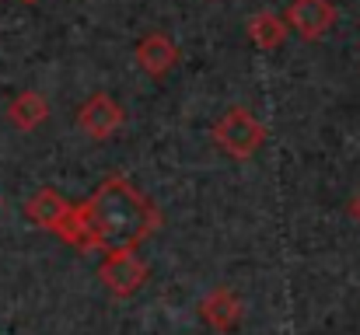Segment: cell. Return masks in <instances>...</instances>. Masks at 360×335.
<instances>
[{"mask_svg": "<svg viewBox=\"0 0 360 335\" xmlns=\"http://www.w3.org/2000/svg\"><path fill=\"white\" fill-rule=\"evenodd\" d=\"M81 214L88 221L95 251L105 248H136L140 241H147L158 227H161V214L158 206L122 175L105 178L91 199L81 203Z\"/></svg>", "mask_w": 360, "mask_h": 335, "instance_id": "1", "label": "cell"}, {"mask_svg": "<svg viewBox=\"0 0 360 335\" xmlns=\"http://www.w3.org/2000/svg\"><path fill=\"white\" fill-rule=\"evenodd\" d=\"M98 280L116 294V297H133L143 283H147V262L133 251V248H112L102 265H98Z\"/></svg>", "mask_w": 360, "mask_h": 335, "instance_id": "3", "label": "cell"}, {"mask_svg": "<svg viewBox=\"0 0 360 335\" xmlns=\"http://www.w3.org/2000/svg\"><path fill=\"white\" fill-rule=\"evenodd\" d=\"M136 63H140V70H143L147 77L161 81V77L179 63V46H175L165 32H147V35H140V42H136Z\"/></svg>", "mask_w": 360, "mask_h": 335, "instance_id": "6", "label": "cell"}, {"mask_svg": "<svg viewBox=\"0 0 360 335\" xmlns=\"http://www.w3.org/2000/svg\"><path fill=\"white\" fill-rule=\"evenodd\" d=\"M350 217H354V221L360 223V192L354 196V199H350Z\"/></svg>", "mask_w": 360, "mask_h": 335, "instance_id": "11", "label": "cell"}, {"mask_svg": "<svg viewBox=\"0 0 360 335\" xmlns=\"http://www.w3.org/2000/svg\"><path fill=\"white\" fill-rule=\"evenodd\" d=\"M283 25L290 32H297L301 39L315 42L336 25V4L333 0H290L287 14H283Z\"/></svg>", "mask_w": 360, "mask_h": 335, "instance_id": "4", "label": "cell"}, {"mask_svg": "<svg viewBox=\"0 0 360 335\" xmlns=\"http://www.w3.org/2000/svg\"><path fill=\"white\" fill-rule=\"evenodd\" d=\"M214 140H217V147L224 154H231L238 161H248L266 143V126L248 109H228L214 126Z\"/></svg>", "mask_w": 360, "mask_h": 335, "instance_id": "2", "label": "cell"}, {"mask_svg": "<svg viewBox=\"0 0 360 335\" xmlns=\"http://www.w3.org/2000/svg\"><path fill=\"white\" fill-rule=\"evenodd\" d=\"M67 210H70V203H67L56 189H39V192L25 203V217L35 223V227H42V230H53L56 223L63 221Z\"/></svg>", "mask_w": 360, "mask_h": 335, "instance_id": "8", "label": "cell"}, {"mask_svg": "<svg viewBox=\"0 0 360 335\" xmlns=\"http://www.w3.org/2000/svg\"><path fill=\"white\" fill-rule=\"evenodd\" d=\"M77 122H81V129H84L91 140H109V136L122 126V109H120V102H116L112 95L95 91V95L81 105Z\"/></svg>", "mask_w": 360, "mask_h": 335, "instance_id": "5", "label": "cell"}, {"mask_svg": "<svg viewBox=\"0 0 360 335\" xmlns=\"http://www.w3.org/2000/svg\"><path fill=\"white\" fill-rule=\"evenodd\" d=\"M245 32H248V39H252L262 53L280 49V46L287 42V35H290V28L283 25V18L273 14V11H259V14H252L248 25H245Z\"/></svg>", "mask_w": 360, "mask_h": 335, "instance_id": "9", "label": "cell"}, {"mask_svg": "<svg viewBox=\"0 0 360 335\" xmlns=\"http://www.w3.org/2000/svg\"><path fill=\"white\" fill-rule=\"evenodd\" d=\"M200 318H203L210 329H217V332H231V329L241 322L238 297H235L231 290H214L210 297H203V304H200Z\"/></svg>", "mask_w": 360, "mask_h": 335, "instance_id": "7", "label": "cell"}, {"mask_svg": "<svg viewBox=\"0 0 360 335\" xmlns=\"http://www.w3.org/2000/svg\"><path fill=\"white\" fill-rule=\"evenodd\" d=\"M7 119H11V126H18L21 133H32V129H39V126L49 119V102H46L39 91H21V95L7 105Z\"/></svg>", "mask_w": 360, "mask_h": 335, "instance_id": "10", "label": "cell"}, {"mask_svg": "<svg viewBox=\"0 0 360 335\" xmlns=\"http://www.w3.org/2000/svg\"><path fill=\"white\" fill-rule=\"evenodd\" d=\"M21 4H39V0H21Z\"/></svg>", "mask_w": 360, "mask_h": 335, "instance_id": "12", "label": "cell"}]
</instances>
